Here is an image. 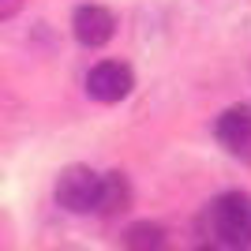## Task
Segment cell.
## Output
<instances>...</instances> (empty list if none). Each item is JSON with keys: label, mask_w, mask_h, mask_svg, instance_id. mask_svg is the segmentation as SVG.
<instances>
[{"label": "cell", "mask_w": 251, "mask_h": 251, "mask_svg": "<svg viewBox=\"0 0 251 251\" xmlns=\"http://www.w3.org/2000/svg\"><path fill=\"white\" fill-rule=\"evenodd\" d=\"M202 248H251V195L248 191H225L202 206L195 221Z\"/></svg>", "instance_id": "6da1fadb"}, {"label": "cell", "mask_w": 251, "mask_h": 251, "mask_svg": "<svg viewBox=\"0 0 251 251\" xmlns=\"http://www.w3.org/2000/svg\"><path fill=\"white\" fill-rule=\"evenodd\" d=\"M56 206H64L68 214H94V199H98V173L90 165H68L56 176Z\"/></svg>", "instance_id": "7a4b0ae2"}, {"label": "cell", "mask_w": 251, "mask_h": 251, "mask_svg": "<svg viewBox=\"0 0 251 251\" xmlns=\"http://www.w3.org/2000/svg\"><path fill=\"white\" fill-rule=\"evenodd\" d=\"M135 86V75L124 60H98L90 72H86V94L101 105H116L124 101Z\"/></svg>", "instance_id": "3957f363"}, {"label": "cell", "mask_w": 251, "mask_h": 251, "mask_svg": "<svg viewBox=\"0 0 251 251\" xmlns=\"http://www.w3.org/2000/svg\"><path fill=\"white\" fill-rule=\"evenodd\" d=\"M72 30H75V42L79 45L101 49V45L113 42V34H116V15L109 8H101V4H83L72 15Z\"/></svg>", "instance_id": "277c9868"}, {"label": "cell", "mask_w": 251, "mask_h": 251, "mask_svg": "<svg viewBox=\"0 0 251 251\" xmlns=\"http://www.w3.org/2000/svg\"><path fill=\"white\" fill-rule=\"evenodd\" d=\"M214 135L232 154H251V105H229L214 124Z\"/></svg>", "instance_id": "5b68a950"}, {"label": "cell", "mask_w": 251, "mask_h": 251, "mask_svg": "<svg viewBox=\"0 0 251 251\" xmlns=\"http://www.w3.org/2000/svg\"><path fill=\"white\" fill-rule=\"evenodd\" d=\"M127 210H131V180H127L120 169L98 176L94 214H101V218H120V214H127Z\"/></svg>", "instance_id": "8992f818"}, {"label": "cell", "mask_w": 251, "mask_h": 251, "mask_svg": "<svg viewBox=\"0 0 251 251\" xmlns=\"http://www.w3.org/2000/svg\"><path fill=\"white\" fill-rule=\"evenodd\" d=\"M165 244V229L161 225H150V221H139L131 225L124 236V248H161Z\"/></svg>", "instance_id": "52a82bcc"}, {"label": "cell", "mask_w": 251, "mask_h": 251, "mask_svg": "<svg viewBox=\"0 0 251 251\" xmlns=\"http://www.w3.org/2000/svg\"><path fill=\"white\" fill-rule=\"evenodd\" d=\"M19 8H23V0H0V23L11 19V15H19Z\"/></svg>", "instance_id": "ba28073f"}]
</instances>
